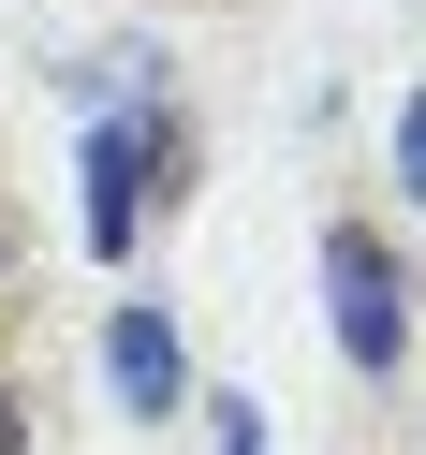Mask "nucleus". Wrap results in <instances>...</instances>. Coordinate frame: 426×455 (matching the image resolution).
Masks as SVG:
<instances>
[{
  "label": "nucleus",
  "mask_w": 426,
  "mask_h": 455,
  "mask_svg": "<svg viewBox=\"0 0 426 455\" xmlns=\"http://www.w3.org/2000/svg\"><path fill=\"white\" fill-rule=\"evenodd\" d=\"M324 308H338V353H353V367H397V353H412L397 250H382V235H353V220H324Z\"/></svg>",
  "instance_id": "obj_1"
},
{
  "label": "nucleus",
  "mask_w": 426,
  "mask_h": 455,
  "mask_svg": "<svg viewBox=\"0 0 426 455\" xmlns=\"http://www.w3.org/2000/svg\"><path fill=\"white\" fill-rule=\"evenodd\" d=\"M162 162H177V118H89V250H133V220H148Z\"/></svg>",
  "instance_id": "obj_2"
},
{
  "label": "nucleus",
  "mask_w": 426,
  "mask_h": 455,
  "mask_svg": "<svg viewBox=\"0 0 426 455\" xmlns=\"http://www.w3.org/2000/svg\"><path fill=\"white\" fill-rule=\"evenodd\" d=\"M103 367H118V411H177V323H162V308H118Z\"/></svg>",
  "instance_id": "obj_3"
},
{
  "label": "nucleus",
  "mask_w": 426,
  "mask_h": 455,
  "mask_svg": "<svg viewBox=\"0 0 426 455\" xmlns=\"http://www.w3.org/2000/svg\"><path fill=\"white\" fill-rule=\"evenodd\" d=\"M221 455H265V411L250 396H221Z\"/></svg>",
  "instance_id": "obj_4"
},
{
  "label": "nucleus",
  "mask_w": 426,
  "mask_h": 455,
  "mask_svg": "<svg viewBox=\"0 0 426 455\" xmlns=\"http://www.w3.org/2000/svg\"><path fill=\"white\" fill-rule=\"evenodd\" d=\"M397 191H426V103L397 118Z\"/></svg>",
  "instance_id": "obj_5"
},
{
  "label": "nucleus",
  "mask_w": 426,
  "mask_h": 455,
  "mask_svg": "<svg viewBox=\"0 0 426 455\" xmlns=\"http://www.w3.org/2000/svg\"><path fill=\"white\" fill-rule=\"evenodd\" d=\"M0 455H30V411H15V382H0Z\"/></svg>",
  "instance_id": "obj_6"
}]
</instances>
